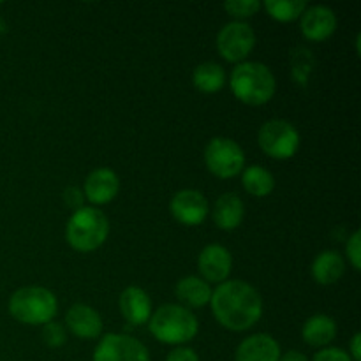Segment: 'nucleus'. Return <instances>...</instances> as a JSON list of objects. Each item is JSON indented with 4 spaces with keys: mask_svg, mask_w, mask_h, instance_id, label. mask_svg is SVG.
<instances>
[{
    "mask_svg": "<svg viewBox=\"0 0 361 361\" xmlns=\"http://www.w3.org/2000/svg\"><path fill=\"white\" fill-rule=\"evenodd\" d=\"M204 164L217 178H235L245 168V152L231 137H212L204 148Z\"/></svg>",
    "mask_w": 361,
    "mask_h": 361,
    "instance_id": "obj_7",
    "label": "nucleus"
},
{
    "mask_svg": "<svg viewBox=\"0 0 361 361\" xmlns=\"http://www.w3.org/2000/svg\"><path fill=\"white\" fill-rule=\"evenodd\" d=\"M345 256L351 263L353 270H361V233L356 229L351 236H349L348 243H345Z\"/></svg>",
    "mask_w": 361,
    "mask_h": 361,
    "instance_id": "obj_26",
    "label": "nucleus"
},
{
    "mask_svg": "<svg viewBox=\"0 0 361 361\" xmlns=\"http://www.w3.org/2000/svg\"><path fill=\"white\" fill-rule=\"evenodd\" d=\"M164 361H201V360L194 349L180 345V348H175L173 351H169Z\"/></svg>",
    "mask_w": 361,
    "mask_h": 361,
    "instance_id": "obj_28",
    "label": "nucleus"
},
{
    "mask_svg": "<svg viewBox=\"0 0 361 361\" xmlns=\"http://www.w3.org/2000/svg\"><path fill=\"white\" fill-rule=\"evenodd\" d=\"M92 361H150V353L130 335L108 334L99 341Z\"/></svg>",
    "mask_w": 361,
    "mask_h": 361,
    "instance_id": "obj_9",
    "label": "nucleus"
},
{
    "mask_svg": "<svg viewBox=\"0 0 361 361\" xmlns=\"http://www.w3.org/2000/svg\"><path fill=\"white\" fill-rule=\"evenodd\" d=\"M281 344L270 334H254L243 338L236 348L235 361H279Z\"/></svg>",
    "mask_w": 361,
    "mask_h": 361,
    "instance_id": "obj_16",
    "label": "nucleus"
},
{
    "mask_svg": "<svg viewBox=\"0 0 361 361\" xmlns=\"http://www.w3.org/2000/svg\"><path fill=\"white\" fill-rule=\"evenodd\" d=\"M173 219L183 226H200L210 214V204L203 192L196 189H182L169 201Z\"/></svg>",
    "mask_w": 361,
    "mask_h": 361,
    "instance_id": "obj_10",
    "label": "nucleus"
},
{
    "mask_svg": "<svg viewBox=\"0 0 361 361\" xmlns=\"http://www.w3.org/2000/svg\"><path fill=\"white\" fill-rule=\"evenodd\" d=\"M66 326L74 337L83 341H94L102 335V317L94 307L87 303H74L66 314Z\"/></svg>",
    "mask_w": 361,
    "mask_h": 361,
    "instance_id": "obj_14",
    "label": "nucleus"
},
{
    "mask_svg": "<svg viewBox=\"0 0 361 361\" xmlns=\"http://www.w3.org/2000/svg\"><path fill=\"white\" fill-rule=\"evenodd\" d=\"M120 176L111 168H97L85 178L83 194L92 207L108 204L118 196Z\"/></svg>",
    "mask_w": 361,
    "mask_h": 361,
    "instance_id": "obj_13",
    "label": "nucleus"
},
{
    "mask_svg": "<svg viewBox=\"0 0 361 361\" xmlns=\"http://www.w3.org/2000/svg\"><path fill=\"white\" fill-rule=\"evenodd\" d=\"M310 361H353V360H351V356L348 355V351H345V349L328 345V348L319 349V351L314 355V358Z\"/></svg>",
    "mask_w": 361,
    "mask_h": 361,
    "instance_id": "obj_27",
    "label": "nucleus"
},
{
    "mask_svg": "<svg viewBox=\"0 0 361 361\" xmlns=\"http://www.w3.org/2000/svg\"><path fill=\"white\" fill-rule=\"evenodd\" d=\"M257 145L268 157L277 159V161H288L298 154L302 137H300L298 129L291 122L274 118L259 127Z\"/></svg>",
    "mask_w": 361,
    "mask_h": 361,
    "instance_id": "obj_6",
    "label": "nucleus"
},
{
    "mask_svg": "<svg viewBox=\"0 0 361 361\" xmlns=\"http://www.w3.org/2000/svg\"><path fill=\"white\" fill-rule=\"evenodd\" d=\"M212 286L196 275H187L176 282L175 295L185 309H201L208 305L212 298Z\"/></svg>",
    "mask_w": 361,
    "mask_h": 361,
    "instance_id": "obj_20",
    "label": "nucleus"
},
{
    "mask_svg": "<svg viewBox=\"0 0 361 361\" xmlns=\"http://www.w3.org/2000/svg\"><path fill=\"white\" fill-rule=\"evenodd\" d=\"M9 314L21 324L37 326L48 324L59 312L55 293L42 286H25L16 289L9 298Z\"/></svg>",
    "mask_w": 361,
    "mask_h": 361,
    "instance_id": "obj_5",
    "label": "nucleus"
},
{
    "mask_svg": "<svg viewBox=\"0 0 361 361\" xmlns=\"http://www.w3.org/2000/svg\"><path fill=\"white\" fill-rule=\"evenodd\" d=\"M217 51L226 62L242 63L256 48V32L245 21H229L217 34Z\"/></svg>",
    "mask_w": 361,
    "mask_h": 361,
    "instance_id": "obj_8",
    "label": "nucleus"
},
{
    "mask_svg": "<svg viewBox=\"0 0 361 361\" xmlns=\"http://www.w3.org/2000/svg\"><path fill=\"white\" fill-rule=\"evenodd\" d=\"M192 85L203 94H217L226 87V71L217 62H203L194 69Z\"/></svg>",
    "mask_w": 361,
    "mask_h": 361,
    "instance_id": "obj_22",
    "label": "nucleus"
},
{
    "mask_svg": "<svg viewBox=\"0 0 361 361\" xmlns=\"http://www.w3.org/2000/svg\"><path fill=\"white\" fill-rule=\"evenodd\" d=\"M242 185L245 192L252 197H267L274 192L277 182H275V176L270 169L259 164H252L243 168Z\"/></svg>",
    "mask_w": 361,
    "mask_h": 361,
    "instance_id": "obj_21",
    "label": "nucleus"
},
{
    "mask_svg": "<svg viewBox=\"0 0 361 361\" xmlns=\"http://www.w3.org/2000/svg\"><path fill=\"white\" fill-rule=\"evenodd\" d=\"M212 219L222 231L238 229L245 219V204H243L242 197L235 192H226L219 196L214 204V210H212Z\"/></svg>",
    "mask_w": 361,
    "mask_h": 361,
    "instance_id": "obj_17",
    "label": "nucleus"
},
{
    "mask_svg": "<svg viewBox=\"0 0 361 361\" xmlns=\"http://www.w3.org/2000/svg\"><path fill=\"white\" fill-rule=\"evenodd\" d=\"M337 14L328 6H309L300 16V32L307 41L323 42L337 30Z\"/></svg>",
    "mask_w": 361,
    "mask_h": 361,
    "instance_id": "obj_12",
    "label": "nucleus"
},
{
    "mask_svg": "<svg viewBox=\"0 0 361 361\" xmlns=\"http://www.w3.org/2000/svg\"><path fill=\"white\" fill-rule=\"evenodd\" d=\"M197 270L203 281L208 284H222L229 281L233 270V256L229 249L221 243H210L197 256Z\"/></svg>",
    "mask_w": 361,
    "mask_h": 361,
    "instance_id": "obj_11",
    "label": "nucleus"
},
{
    "mask_svg": "<svg viewBox=\"0 0 361 361\" xmlns=\"http://www.w3.org/2000/svg\"><path fill=\"white\" fill-rule=\"evenodd\" d=\"M42 341H44V344L48 345V348H53V349L62 348V345L67 342L66 328H63L60 323H55V321L44 324V326H42Z\"/></svg>",
    "mask_w": 361,
    "mask_h": 361,
    "instance_id": "obj_25",
    "label": "nucleus"
},
{
    "mask_svg": "<svg viewBox=\"0 0 361 361\" xmlns=\"http://www.w3.org/2000/svg\"><path fill=\"white\" fill-rule=\"evenodd\" d=\"M109 236V221L95 207H80L73 212L66 226V240L76 252H94Z\"/></svg>",
    "mask_w": 361,
    "mask_h": 361,
    "instance_id": "obj_4",
    "label": "nucleus"
},
{
    "mask_svg": "<svg viewBox=\"0 0 361 361\" xmlns=\"http://www.w3.org/2000/svg\"><path fill=\"white\" fill-rule=\"evenodd\" d=\"M214 317L229 331H247L263 316V296L245 281H226L212 291Z\"/></svg>",
    "mask_w": 361,
    "mask_h": 361,
    "instance_id": "obj_1",
    "label": "nucleus"
},
{
    "mask_svg": "<svg viewBox=\"0 0 361 361\" xmlns=\"http://www.w3.org/2000/svg\"><path fill=\"white\" fill-rule=\"evenodd\" d=\"M263 7L271 20L279 23H291V21L300 20L309 4L303 0H267Z\"/></svg>",
    "mask_w": 361,
    "mask_h": 361,
    "instance_id": "obj_23",
    "label": "nucleus"
},
{
    "mask_svg": "<svg viewBox=\"0 0 361 361\" xmlns=\"http://www.w3.org/2000/svg\"><path fill=\"white\" fill-rule=\"evenodd\" d=\"M229 88L243 104L264 106L274 99L277 92V80L268 66L245 60L231 71Z\"/></svg>",
    "mask_w": 361,
    "mask_h": 361,
    "instance_id": "obj_2",
    "label": "nucleus"
},
{
    "mask_svg": "<svg viewBox=\"0 0 361 361\" xmlns=\"http://www.w3.org/2000/svg\"><path fill=\"white\" fill-rule=\"evenodd\" d=\"M312 279L319 286H334L344 277L345 259L337 250H323L317 254L310 268Z\"/></svg>",
    "mask_w": 361,
    "mask_h": 361,
    "instance_id": "obj_18",
    "label": "nucleus"
},
{
    "mask_svg": "<svg viewBox=\"0 0 361 361\" xmlns=\"http://www.w3.org/2000/svg\"><path fill=\"white\" fill-rule=\"evenodd\" d=\"M118 309L123 319L133 324V326L147 324L152 312H154L148 293L143 288H137V286H129V288L120 293Z\"/></svg>",
    "mask_w": 361,
    "mask_h": 361,
    "instance_id": "obj_15",
    "label": "nucleus"
},
{
    "mask_svg": "<svg viewBox=\"0 0 361 361\" xmlns=\"http://www.w3.org/2000/svg\"><path fill=\"white\" fill-rule=\"evenodd\" d=\"M348 355L351 356L353 361H361V334L360 331H356V334L353 335L351 342H349Z\"/></svg>",
    "mask_w": 361,
    "mask_h": 361,
    "instance_id": "obj_29",
    "label": "nucleus"
},
{
    "mask_svg": "<svg viewBox=\"0 0 361 361\" xmlns=\"http://www.w3.org/2000/svg\"><path fill=\"white\" fill-rule=\"evenodd\" d=\"M335 337H337V323H335L334 317L326 316V314L310 316L303 323L302 338L310 348H328L335 341Z\"/></svg>",
    "mask_w": 361,
    "mask_h": 361,
    "instance_id": "obj_19",
    "label": "nucleus"
},
{
    "mask_svg": "<svg viewBox=\"0 0 361 361\" xmlns=\"http://www.w3.org/2000/svg\"><path fill=\"white\" fill-rule=\"evenodd\" d=\"M263 4L259 0H228L224 4V11L229 16L236 18V21H243L247 18L256 16Z\"/></svg>",
    "mask_w": 361,
    "mask_h": 361,
    "instance_id": "obj_24",
    "label": "nucleus"
},
{
    "mask_svg": "<svg viewBox=\"0 0 361 361\" xmlns=\"http://www.w3.org/2000/svg\"><path fill=\"white\" fill-rule=\"evenodd\" d=\"M147 324L155 341L161 344L176 345V348L196 338L200 331V321L194 316L192 310L185 309L180 303L161 305L152 312Z\"/></svg>",
    "mask_w": 361,
    "mask_h": 361,
    "instance_id": "obj_3",
    "label": "nucleus"
},
{
    "mask_svg": "<svg viewBox=\"0 0 361 361\" xmlns=\"http://www.w3.org/2000/svg\"><path fill=\"white\" fill-rule=\"evenodd\" d=\"M279 361H309V358H307L305 353L298 351V349H291V351L282 353Z\"/></svg>",
    "mask_w": 361,
    "mask_h": 361,
    "instance_id": "obj_30",
    "label": "nucleus"
}]
</instances>
